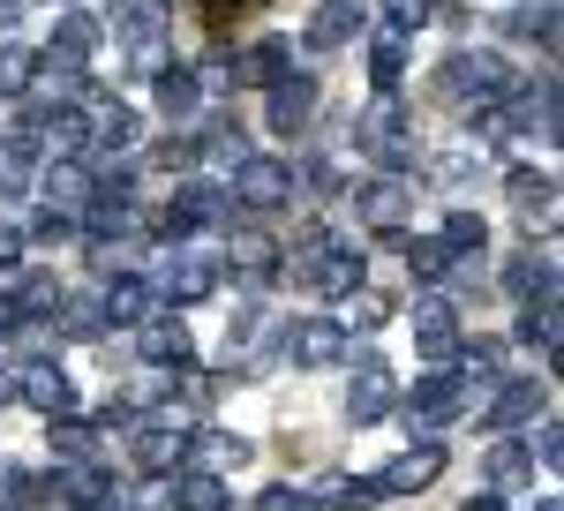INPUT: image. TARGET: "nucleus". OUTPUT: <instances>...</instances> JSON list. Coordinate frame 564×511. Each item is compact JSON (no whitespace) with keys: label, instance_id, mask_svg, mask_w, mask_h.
Returning <instances> with one entry per match:
<instances>
[{"label":"nucleus","instance_id":"f257e3e1","mask_svg":"<svg viewBox=\"0 0 564 511\" xmlns=\"http://www.w3.org/2000/svg\"><path fill=\"white\" fill-rule=\"evenodd\" d=\"M294 286H302L308 301H339V294H354L361 279H369V256L354 249L347 233H332V226H308V241L294 249Z\"/></svg>","mask_w":564,"mask_h":511},{"label":"nucleus","instance_id":"f03ea898","mask_svg":"<svg viewBox=\"0 0 564 511\" xmlns=\"http://www.w3.org/2000/svg\"><path fill=\"white\" fill-rule=\"evenodd\" d=\"M354 151H369L384 173H406L414 166V113L399 90H377L361 113H354Z\"/></svg>","mask_w":564,"mask_h":511},{"label":"nucleus","instance_id":"7ed1b4c3","mask_svg":"<svg viewBox=\"0 0 564 511\" xmlns=\"http://www.w3.org/2000/svg\"><path fill=\"white\" fill-rule=\"evenodd\" d=\"M512 84H520L512 61L489 53V45H467L436 68V98H452V106H497V98H512Z\"/></svg>","mask_w":564,"mask_h":511},{"label":"nucleus","instance_id":"20e7f679","mask_svg":"<svg viewBox=\"0 0 564 511\" xmlns=\"http://www.w3.org/2000/svg\"><path fill=\"white\" fill-rule=\"evenodd\" d=\"M475 377H459V369H436V377L414 383V399H399V414H406V428L414 436H436V428H452L459 414H475Z\"/></svg>","mask_w":564,"mask_h":511},{"label":"nucleus","instance_id":"39448f33","mask_svg":"<svg viewBox=\"0 0 564 511\" xmlns=\"http://www.w3.org/2000/svg\"><path fill=\"white\" fill-rule=\"evenodd\" d=\"M294 188H302L294 159H257V151H249V159L234 166V188H226V196H234V211L271 218V211H286V204H294Z\"/></svg>","mask_w":564,"mask_h":511},{"label":"nucleus","instance_id":"423d86ee","mask_svg":"<svg viewBox=\"0 0 564 511\" xmlns=\"http://www.w3.org/2000/svg\"><path fill=\"white\" fill-rule=\"evenodd\" d=\"M391 414H399V377H391L377 354H361V361H354V383H347V422L377 428V422H391Z\"/></svg>","mask_w":564,"mask_h":511},{"label":"nucleus","instance_id":"0eeeda50","mask_svg":"<svg viewBox=\"0 0 564 511\" xmlns=\"http://www.w3.org/2000/svg\"><path fill=\"white\" fill-rule=\"evenodd\" d=\"M354 211L399 249V218H414V188H406V173H377V181H361V188H354Z\"/></svg>","mask_w":564,"mask_h":511},{"label":"nucleus","instance_id":"6e6552de","mask_svg":"<svg viewBox=\"0 0 564 511\" xmlns=\"http://www.w3.org/2000/svg\"><path fill=\"white\" fill-rule=\"evenodd\" d=\"M286 354H294V369H339V361H354V339L339 316H308L286 331Z\"/></svg>","mask_w":564,"mask_h":511},{"label":"nucleus","instance_id":"1a4fd4ad","mask_svg":"<svg viewBox=\"0 0 564 511\" xmlns=\"http://www.w3.org/2000/svg\"><path fill=\"white\" fill-rule=\"evenodd\" d=\"M505 204L520 211V226H527V233H542V241L557 233V181H550V173L520 166L512 181H505Z\"/></svg>","mask_w":564,"mask_h":511},{"label":"nucleus","instance_id":"9d476101","mask_svg":"<svg viewBox=\"0 0 564 511\" xmlns=\"http://www.w3.org/2000/svg\"><path fill=\"white\" fill-rule=\"evenodd\" d=\"M143 339H135V354L151 361V369H188L196 361V346H188V324H181V308H151L143 324H135Z\"/></svg>","mask_w":564,"mask_h":511},{"label":"nucleus","instance_id":"9b49d317","mask_svg":"<svg viewBox=\"0 0 564 511\" xmlns=\"http://www.w3.org/2000/svg\"><path fill=\"white\" fill-rule=\"evenodd\" d=\"M436 474H444V444L436 436H414L384 474H377V497H406V489H430Z\"/></svg>","mask_w":564,"mask_h":511},{"label":"nucleus","instance_id":"f8f14e48","mask_svg":"<svg viewBox=\"0 0 564 511\" xmlns=\"http://www.w3.org/2000/svg\"><path fill=\"white\" fill-rule=\"evenodd\" d=\"M45 497H61L68 511H106L113 504V467L106 459H68L61 481H45Z\"/></svg>","mask_w":564,"mask_h":511},{"label":"nucleus","instance_id":"ddd939ff","mask_svg":"<svg viewBox=\"0 0 564 511\" xmlns=\"http://www.w3.org/2000/svg\"><path fill=\"white\" fill-rule=\"evenodd\" d=\"M263 98H271V135L279 143L308 135V121H316V76H279Z\"/></svg>","mask_w":564,"mask_h":511},{"label":"nucleus","instance_id":"4468645a","mask_svg":"<svg viewBox=\"0 0 564 511\" xmlns=\"http://www.w3.org/2000/svg\"><path fill=\"white\" fill-rule=\"evenodd\" d=\"M542 414H550V383H534V377H505L497 399L481 406L489 428H520V422H542Z\"/></svg>","mask_w":564,"mask_h":511},{"label":"nucleus","instance_id":"2eb2a0df","mask_svg":"<svg viewBox=\"0 0 564 511\" xmlns=\"http://www.w3.org/2000/svg\"><path fill=\"white\" fill-rule=\"evenodd\" d=\"M361 23H369V0H316V15H308L302 45H308V53H339V45H347Z\"/></svg>","mask_w":564,"mask_h":511},{"label":"nucleus","instance_id":"dca6fc26","mask_svg":"<svg viewBox=\"0 0 564 511\" xmlns=\"http://www.w3.org/2000/svg\"><path fill=\"white\" fill-rule=\"evenodd\" d=\"M8 377L23 391V406H39L45 422H53V414H76V383L61 377L53 361H23V369H8Z\"/></svg>","mask_w":564,"mask_h":511},{"label":"nucleus","instance_id":"f3484780","mask_svg":"<svg viewBox=\"0 0 564 511\" xmlns=\"http://www.w3.org/2000/svg\"><path fill=\"white\" fill-rule=\"evenodd\" d=\"M151 308H159V286H151L143 271H121V279L98 286V316H106V331H113V324H143Z\"/></svg>","mask_w":564,"mask_h":511},{"label":"nucleus","instance_id":"a211bd4d","mask_svg":"<svg viewBox=\"0 0 564 511\" xmlns=\"http://www.w3.org/2000/svg\"><path fill=\"white\" fill-rule=\"evenodd\" d=\"M45 196V211H61V218H84V204H90V166L84 159H53V166L31 181Z\"/></svg>","mask_w":564,"mask_h":511},{"label":"nucleus","instance_id":"6ab92c4d","mask_svg":"<svg viewBox=\"0 0 564 511\" xmlns=\"http://www.w3.org/2000/svg\"><path fill=\"white\" fill-rule=\"evenodd\" d=\"M414 339H422V354H430V361H452V346H459V308L436 294V286L414 301Z\"/></svg>","mask_w":564,"mask_h":511},{"label":"nucleus","instance_id":"aec40b11","mask_svg":"<svg viewBox=\"0 0 564 511\" xmlns=\"http://www.w3.org/2000/svg\"><path fill=\"white\" fill-rule=\"evenodd\" d=\"M279 263H286V256H279L271 233H234V249H226V271H241L249 294H263V286L279 279Z\"/></svg>","mask_w":564,"mask_h":511},{"label":"nucleus","instance_id":"412c9836","mask_svg":"<svg viewBox=\"0 0 564 511\" xmlns=\"http://www.w3.org/2000/svg\"><path fill=\"white\" fill-rule=\"evenodd\" d=\"M279 76H294V39H257L234 61V84H249V90H271Z\"/></svg>","mask_w":564,"mask_h":511},{"label":"nucleus","instance_id":"4be33fe9","mask_svg":"<svg viewBox=\"0 0 564 511\" xmlns=\"http://www.w3.org/2000/svg\"><path fill=\"white\" fill-rule=\"evenodd\" d=\"M151 76H159V84H151V98H159V113H166L174 128H188L196 113H204V90H196V76H188V68H166V61H159Z\"/></svg>","mask_w":564,"mask_h":511},{"label":"nucleus","instance_id":"5701e85b","mask_svg":"<svg viewBox=\"0 0 564 511\" xmlns=\"http://www.w3.org/2000/svg\"><path fill=\"white\" fill-rule=\"evenodd\" d=\"M218 286V256H174V263H166V279H159V294H174L181 308H188V301H204Z\"/></svg>","mask_w":564,"mask_h":511},{"label":"nucleus","instance_id":"b1692460","mask_svg":"<svg viewBox=\"0 0 564 511\" xmlns=\"http://www.w3.org/2000/svg\"><path fill=\"white\" fill-rule=\"evenodd\" d=\"M181 459H196L204 474H226V467H249L257 452H249V436H226V428H196Z\"/></svg>","mask_w":564,"mask_h":511},{"label":"nucleus","instance_id":"393cba45","mask_svg":"<svg viewBox=\"0 0 564 511\" xmlns=\"http://www.w3.org/2000/svg\"><path fill=\"white\" fill-rule=\"evenodd\" d=\"M339 301H347V316H339V324H347V339H369V331H384V324H391V308H399V301L377 294L369 279H361L354 294H339Z\"/></svg>","mask_w":564,"mask_h":511},{"label":"nucleus","instance_id":"a878e982","mask_svg":"<svg viewBox=\"0 0 564 511\" xmlns=\"http://www.w3.org/2000/svg\"><path fill=\"white\" fill-rule=\"evenodd\" d=\"M31 181H39V151H31V135H8V143H0V204L31 196Z\"/></svg>","mask_w":564,"mask_h":511},{"label":"nucleus","instance_id":"bb28decb","mask_svg":"<svg viewBox=\"0 0 564 511\" xmlns=\"http://www.w3.org/2000/svg\"><path fill=\"white\" fill-rule=\"evenodd\" d=\"M15 308H23V324H53V316L68 308V286H61V279H45V271H23Z\"/></svg>","mask_w":564,"mask_h":511},{"label":"nucleus","instance_id":"cd10ccee","mask_svg":"<svg viewBox=\"0 0 564 511\" xmlns=\"http://www.w3.org/2000/svg\"><path fill=\"white\" fill-rule=\"evenodd\" d=\"M31 84H39V45L0 39V98H31Z\"/></svg>","mask_w":564,"mask_h":511},{"label":"nucleus","instance_id":"c85d7f7f","mask_svg":"<svg viewBox=\"0 0 564 511\" xmlns=\"http://www.w3.org/2000/svg\"><path fill=\"white\" fill-rule=\"evenodd\" d=\"M406 45L399 31H377V45H369V90H399L406 84Z\"/></svg>","mask_w":564,"mask_h":511},{"label":"nucleus","instance_id":"c756f323","mask_svg":"<svg viewBox=\"0 0 564 511\" xmlns=\"http://www.w3.org/2000/svg\"><path fill=\"white\" fill-rule=\"evenodd\" d=\"M174 511H234V489H226V481H218V474H181L174 481Z\"/></svg>","mask_w":564,"mask_h":511},{"label":"nucleus","instance_id":"7c9ffc66","mask_svg":"<svg viewBox=\"0 0 564 511\" xmlns=\"http://www.w3.org/2000/svg\"><path fill=\"white\" fill-rule=\"evenodd\" d=\"M98 39H106V31H98V15H84V8H68V15L53 23V53H61V61H90Z\"/></svg>","mask_w":564,"mask_h":511},{"label":"nucleus","instance_id":"2f4dec72","mask_svg":"<svg viewBox=\"0 0 564 511\" xmlns=\"http://www.w3.org/2000/svg\"><path fill=\"white\" fill-rule=\"evenodd\" d=\"M399 249H406V271H414V279H422V286H444V279H452V263H459V256L444 249V241H414V233H399Z\"/></svg>","mask_w":564,"mask_h":511},{"label":"nucleus","instance_id":"473e14b6","mask_svg":"<svg viewBox=\"0 0 564 511\" xmlns=\"http://www.w3.org/2000/svg\"><path fill=\"white\" fill-rule=\"evenodd\" d=\"M196 159H212V166H226V173H234L241 159H249V135H241V128H234L226 113H218V121L204 128V135H196Z\"/></svg>","mask_w":564,"mask_h":511},{"label":"nucleus","instance_id":"72a5a7b5","mask_svg":"<svg viewBox=\"0 0 564 511\" xmlns=\"http://www.w3.org/2000/svg\"><path fill=\"white\" fill-rule=\"evenodd\" d=\"M512 339H527V346H542V354H557V294H534L520 308V331Z\"/></svg>","mask_w":564,"mask_h":511},{"label":"nucleus","instance_id":"f704fd0d","mask_svg":"<svg viewBox=\"0 0 564 511\" xmlns=\"http://www.w3.org/2000/svg\"><path fill=\"white\" fill-rule=\"evenodd\" d=\"M505 286H512L520 301L557 294V263H550V256H542V263H534V256H512V263H505Z\"/></svg>","mask_w":564,"mask_h":511},{"label":"nucleus","instance_id":"c9c22d12","mask_svg":"<svg viewBox=\"0 0 564 511\" xmlns=\"http://www.w3.org/2000/svg\"><path fill=\"white\" fill-rule=\"evenodd\" d=\"M45 444H53L61 459H90V452H98V436H90L76 414H53V422H45Z\"/></svg>","mask_w":564,"mask_h":511},{"label":"nucleus","instance_id":"e433bc0d","mask_svg":"<svg viewBox=\"0 0 564 511\" xmlns=\"http://www.w3.org/2000/svg\"><path fill=\"white\" fill-rule=\"evenodd\" d=\"M436 241H444L452 256H481V249H489V226H481L475 211H452V218H444V233H436Z\"/></svg>","mask_w":564,"mask_h":511},{"label":"nucleus","instance_id":"4c0bfd02","mask_svg":"<svg viewBox=\"0 0 564 511\" xmlns=\"http://www.w3.org/2000/svg\"><path fill=\"white\" fill-rule=\"evenodd\" d=\"M527 474H534V459H527L520 444H497V452H489V481H497V489H520Z\"/></svg>","mask_w":564,"mask_h":511},{"label":"nucleus","instance_id":"58836bf2","mask_svg":"<svg viewBox=\"0 0 564 511\" xmlns=\"http://www.w3.org/2000/svg\"><path fill=\"white\" fill-rule=\"evenodd\" d=\"M188 76H196L204 98H226V90H234V53L218 45V53H204V68H188Z\"/></svg>","mask_w":564,"mask_h":511},{"label":"nucleus","instance_id":"ea45409f","mask_svg":"<svg viewBox=\"0 0 564 511\" xmlns=\"http://www.w3.org/2000/svg\"><path fill=\"white\" fill-rule=\"evenodd\" d=\"M430 23V0H384V31H399V39H414Z\"/></svg>","mask_w":564,"mask_h":511},{"label":"nucleus","instance_id":"a19ab883","mask_svg":"<svg viewBox=\"0 0 564 511\" xmlns=\"http://www.w3.org/2000/svg\"><path fill=\"white\" fill-rule=\"evenodd\" d=\"M151 166H166V173H196V135H159V159Z\"/></svg>","mask_w":564,"mask_h":511},{"label":"nucleus","instance_id":"79ce46f5","mask_svg":"<svg viewBox=\"0 0 564 511\" xmlns=\"http://www.w3.org/2000/svg\"><path fill=\"white\" fill-rule=\"evenodd\" d=\"M257 511H308V489H286V481H271L257 497Z\"/></svg>","mask_w":564,"mask_h":511},{"label":"nucleus","instance_id":"37998d69","mask_svg":"<svg viewBox=\"0 0 564 511\" xmlns=\"http://www.w3.org/2000/svg\"><path fill=\"white\" fill-rule=\"evenodd\" d=\"M534 452H542V467H557V452H564V428H557V414H542V428H534Z\"/></svg>","mask_w":564,"mask_h":511},{"label":"nucleus","instance_id":"c03bdc74","mask_svg":"<svg viewBox=\"0 0 564 511\" xmlns=\"http://www.w3.org/2000/svg\"><path fill=\"white\" fill-rule=\"evenodd\" d=\"M15 263H23V226L0 218V271H15Z\"/></svg>","mask_w":564,"mask_h":511},{"label":"nucleus","instance_id":"a18cd8bd","mask_svg":"<svg viewBox=\"0 0 564 511\" xmlns=\"http://www.w3.org/2000/svg\"><path fill=\"white\" fill-rule=\"evenodd\" d=\"M15 331H31V324H23V308H15V294H0V339H15Z\"/></svg>","mask_w":564,"mask_h":511},{"label":"nucleus","instance_id":"49530a36","mask_svg":"<svg viewBox=\"0 0 564 511\" xmlns=\"http://www.w3.org/2000/svg\"><path fill=\"white\" fill-rule=\"evenodd\" d=\"M459 511H505V497H497V489H481V497H467Z\"/></svg>","mask_w":564,"mask_h":511},{"label":"nucleus","instance_id":"de8ad7c7","mask_svg":"<svg viewBox=\"0 0 564 511\" xmlns=\"http://www.w3.org/2000/svg\"><path fill=\"white\" fill-rule=\"evenodd\" d=\"M23 23V0H0V31H15Z\"/></svg>","mask_w":564,"mask_h":511},{"label":"nucleus","instance_id":"09e8293b","mask_svg":"<svg viewBox=\"0 0 564 511\" xmlns=\"http://www.w3.org/2000/svg\"><path fill=\"white\" fill-rule=\"evenodd\" d=\"M106 511H113V504H106Z\"/></svg>","mask_w":564,"mask_h":511}]
</instances>
